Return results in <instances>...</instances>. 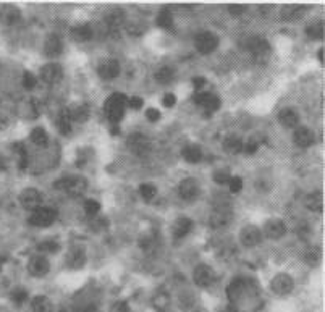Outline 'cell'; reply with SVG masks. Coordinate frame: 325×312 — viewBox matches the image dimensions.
<instances>
[{"label": "cell", "mask_w": 325, "mask_h": 312, "mask_svg": "<svg viewBox=\"0 0 325 312\" xmlns=\"http://www.w3.org/2000/svg\"><path fill=\"white\" fill-rule=\"evenodd\" d=\"M57 190H60L71 198H79L86 191V180L83 176H66L63 180H58L55 183Z\"/></svg>", "instance_id": "1"}, {"label": "cell", "mask_w": 325, "mask_h": 312, "mask_svg": "<svg viewBox=\"0 0 325 312\" xmlns=\"http://www.w3.org/2000/svg\"><path fill=\"white\" fill-rule=\"evenodd\" d=\"M127 97L123 94L116 93L113 96H110L105 102V113H107V118L110 120L112 123H118L123 118V113H125V107H127Z\"/></svg>", "instance_id": "2"}, {"label": "cell", "mask_w": 325, "mask_h": 312, "mask_svg": "<svg viewBox=\"0 0 325 312\" xmlns=\"http://www.w3.org/2000/svg\"><path fill=\"white\" fill-rule=\"evenodd\" d=\"M57 220V210L49 209V207H39L32 212V215L29 217V224L32 227H51L54 221Z\"/></svg>", "instance_id": "3"}, {"label": "cell", "mask_w": 325, "mask_h": 312, "mask_svg": "<svg viewBox=\"0 0 325 312\" xmlns=\"http://www.w3.org/2000/svg\"><path fill=\"white\" fill-rule=\"evenodd\" d=\"M40 201H43V194H40L34 188H26L20 193V204L24 210H32L39 209Z\"/></svg>", "instance_id": "4"}, {"label": "cell", "mask_w": 325, "mask_h": 312, "mask_svg": "<svg viewBox=\"0 0 325 312\" xmlns=\"http://www.w3.org/2000/svg\"><path fill=\"white\" fill-rule=\"evenodd\" d=\"M293 278H291L288 274H278V275H275L273 277V280L270 282V290L275 293V294H278V296H285V294L291 293V290H293Z\"/></svg>", "instance_id": "5"}, {"label": "cell", "mask_w": 325, "mask_h": 312, "mask_svg": "<svg viewBox=\"0 0 325 312\" xmlns=\"http://www.w3.org/2000/svg\"><path fill=\"white\" fill-rule=\"evenodd\" d=\"M194 42H196V49L201 54H211L215 51L217 46H219V39H217V36L212 34V32L206 31L196 36Z\"/></svg>", "instance_id": "6"}, {"label": "cell", "mask_w": 325, "mask_h": 312, "mask_svg": "<svg viewBox=\"0 0 325 312\" xmlns=\"http://www.w3.org/2000/svg\"><path fill=\"white\" fill-rule=\"evenodd\" d=\"M239 240H241V244L246 246V248H253V246L259 244L261 240H262V233L261 230L254 227V225H246L241 228L239 232Z\"/></svg>", "instance_id": "7"}, {"label": "cell", "mask_w": 325, "mask_h": 312, "mask_svg": "<svg viewBox=\"0 0 325 312\" xmlns=\"http://www.w3.org/2000/svg\"><path fill=\"white\" fill-rule=\"evenodd\" d=\"M246 47H248V51L259 60L261 59H267L269 54H270V46H269L267 40L262 39V37H251L248 40Z\"/></svg>", "instance_id": "8"}, {"label": "cell", "mask_w": 325, "mask_h": 312, "mask_svg": "<svg viewBox=\"0 0 325 312\" xmlns=\"http://www.w3.org/2000/svg\"><path fill=\"white\" fill-rule=\"evenodd\" d=\"M63 71L62 67L58 63H47L40 70V79L44 81L46 84H57L58 81L62 79Z\"/></svg>", "instance_id": "9"}, {"label": "cell", "mask_w": 325, "mask_h": 312, "mask_svg": "<svg viewBox=\"0 0 325 312\" xmlns=\"http://www.w3.org/2000/svg\"><path fill=\"white\" fill-rule=\"evenodd\" d=\"M178 194H180V198L185 201H194L199 196V183L194 178L183 180L178 186Z\"/></svg>", "instance_id": "10"}, {"label": "cell", "mask_w": 325, "mask_h": 312, "mask_svg": "<svg viewBox=\"0 0 325 312\" xmlns=\"http://www.w3.org/2000/svg\"><path fill=\"white\" fill-rule=\"evenodd\" d=\"M231 220H233L231 209L230 207H220V209H215L212 212V215L209 218V224L212 228H223V227H227Z\"/></svg>", "instance_id": "11"}, {"label": "cell", "mask_w": 325, "mask_h": 312, "mask_svg": "<svg viewBox=\"0 0 325 312\" xmlns=\"http://www.w3.org/2000/svg\"><path fill=\"white\" fill-rule=\"evenodd\" d=\"M285 232H287V225L285 221L280 218H272L264 225V235L267 236L269 240H280V238L285 235Z\"/></svg>", "instance_id": "12"}, {"label": "cell", "mask_w": 325, "mask_h": 312, "mask_svg": "<svg viewBox=\"0 0 325 312\" xmlns=\"http://www.w3.org/2000/svg\"><path fill=\"white\" fill-rule=\"evenodd\" d=\"M194 102L197 105L204 107V109L207 110V113H212L215 110H219V107H220V99L215 94H211V93H197V94H194Z\"/></svg>", "instance_id": "13"}, {"label": "cell", "mask_w": 325, "mask_h": 312, "mask_svg": "<svg viewBox=\"0 0 325 312\" xmlns=\"http://www.w3.org/2000/svg\"><path fill=\"white\" fill-rule=\"evenodd\" d=\"M194 283L197 286H209L215 280V272L209 265H197L194 269Z\"/></svg>", "instance_id": "14"}, {"label": "cell", "mask_w": 325, "mask_h": 312, "mask_svg": "<svg viewBox=\"0 0 325 312\" xmlns=\"http://www.w3.org/2000/svg\"><path fill=\"white\" fill-rule=\"evenodd\" d=\"M128 147L135 154L144 155V154H147L149 149H151V141H149L146 136L136 133V135H133V136L128 138Z\"/></svg>", "instance_id": "15"}, {"label": "cell", "mask_w": 325, "mask_h": 312, "mask_svg": "<svg viewBox=\"0 0 325 312\" xmlns=\"http://www.w3.org/2000/svg\"><path fill=\"white\" fill-rule=\"evenodd\" d=\"M307 10H309V8L306 5H285L280 12V18L283 21H296L299 18H303Z\"/></svg>", "instance_id": "16"}, {"label": "cell", "mask_w": 325, "mask_h": 312, "mask_svg": "<svg viewBox=\"0 0 325 312\" xmlns=\"http://www.w3.org/2000/svg\"><path fill=\"white\" fill-rule=\"evenodd\" d=\"M118 75H120V63L116 60L108 59L99 65V76L102 79H107V81L115 79Z\"/></svg>", "instance_id": "17"}, {"label": "cell", "mask_w": 325, "mask_h": 312, "mask_svg": "<svg viewBox=\"0 0 325 312\" xmlns=\"http://www.w3.org/2000/svg\"><path fill=\"white\" fill-rule=\"evenodd\" d=\"M20 16H21V12L18 10V7L10 4L0 7V21L7 24V26H12V24L18 23Z\"/></svg>", "instance_id": "18"}, {"label": "cell", "mask_w": 325, "mask_h": 312, "mask_svg": "<svg viewBox=\"0 0 325 312\" xmlns=\"http://www.w3.org/2000/svg\"><path fill=\"white\" fill-rule=\"evenodd\" d=\"M49 269H51V265H49V260H47L46 257H43V256H34V257L29 259L28 270H29L31 275H34V277H44V275L49 272Z\"/></svg>", "instance_id": "19"}, {"label": "cell", "mask_w": 325, "mask_h": 312, "mask_svg": "<svg viewBox=\"0 0 325 312\" xmlns=\"http://www.w3.org/2000/svg\"><path fill=\"white\" fill-rule=\"evenodd\" d=\"M248 290V283L243 280V278H236V280H233L230 285H228V290H227V294L230 301H238L243 298V294L246 293Z\"/></svg>", "instance_id": "20"}, {"label": "cell", "mask_w": 325, "mask_h": 312, "mask_svg": "<svg viewBox=\"0 0 325 312\" xmlns=\"http://www.w3.org/2000/svg\"><path fill=\"white\" fill-rule=\"evenodd\" d=\"M293 143L299 147H309L314 143V133L309 128H298L293 133Z\"/></svg>", "instance_id": "21"}, {"label": "cell", "mask_w": 325, "mask_h": 312, "mask_svg": "<svg viewBox=\"0 0 325 312\" xmlns=\"http://www.w3.org/2000/svg\"><path fill=\"white\" fill-rule=\"evenodd\" d=\"M63 51V44L58 36L55 34H51L47 39H46V44H44V54L47 57H57L60 55Z\"/></svg>", "instance_id": "22"}, {"label": "cell", "mask_w": 325, "mask_h": 312, "mask_svg": "<svg viewBox=\"0 0 325 312\" xmlns=\"http://www.w3.org/2000/svg\"><path fill=\"white\" fill-rule=\"evenodd\" d=\"M86 262V256H85V251L79 249V248H73L68 256H66V265L70 269H81L85 265Z\"/></svg>", "instance_id": "23"}, {"label": "cell", "mask_w": 325, "mask_h": 312, "mask_svg": "<svg viewBox=\"0 0 325 312\" xmlns=\"http://www.w3.org/2000/svg\"><path fill=\"white\" fill-rule=\"evenodd\" d=\"M71 37L76 40V42H88V40L93 37V28L91 24H78L71 29Z\"/></svg>", "instance_id": "24"}, {"label": "cell", "mask_w": 325, "mask_h": 312, "mask_svg": "<svg viewBox=\"0 0 325 312\" xmlns=\"http://www.w3.org/2000/svg\"><path fill=\"white\" fill-rule=\"evenodd\" d=\"M278 121L285 128H296L299 121V115L293 109H285L278 113Z\"/></svg>", "instance_id": "25"}, {"label": "cell", "mask_w": 325, "mask_h": 312, "mask_svg": "<svg viewBox=\"0 0 325 312\" xmlns=\"http://www.w3.org/2000/svg\"><path fill=\"white\" fill-rule=\"evenodd\" d=\"M68 112H70L71 121L74 120V121L85 123L89 118V107L86 104H74L70 107Z\"/></svg>", "instance_id": "26"}, {"label": "cell", "mask_w": 325, "mask_h": 312, "mask_svg": "<svg viewBox=\"0 0 325 312\" xmlns=\"http://www.w3.org/2000/svg\"><path fill=\"white\" fill-rule=\"evenodd\" d=\"M191 228H193V221H191V218L181 217V218H178V220L173 224V236H175V238H183V236H186V235L191 232Z\"/></svg>", "instance_id": "27"}, {"label": "cell", "mask_w": 325, "mask_h": 312, "mask_svg": "<svg viewBox=\"0 0 325 312\" xmlns=\"http://www.w3.org/2000/svg\"><path fill=\"white\" fill-rule=\"evenodd\" d=\"M304 204H306V207L309 210H312V212H322V209H323V196H322V193L315 191L312 194H307Z\"/></svg>", "instance_id": "28"}, {"label": "cell", "mask_w": 325, "mask_h": 312, "mask_svg": "<svg viewBox=\"0 0 325 312\" xmlns=\"http://www.w3.org/2000/svg\"><path fill=\"white\" fill-rule=\"evenodd\" d=\"M57 128L62 135H70L71 131V117L68 109H63L57 117Z\"/></svg>", "instance_id": "29"}, {"label": "cell", "mask_w": 325, "mask_h": 312, "mask_svg": "<svg viewBox=\"0 0 325 312\" xmlns=\"http://www.w3.org/2000/svg\"><path fill=\"white\" fill-rule=\"evenodd\" d=\"M183 157L189 163H197L202 159V151L197 144H189L183 149Z\"/></svg>", "instance_id": "30"}, {"label": "cell", "mask_w": 325, "mask_h": 312, "mask_svg": "<svg viewBox=\"0 0 325 312\" xmlns=\"http://www.w3.org/2000/svg\"><path fill=\"white\" fill-rule=\"evenodd\" d=\"M223 149L227 154H238L243 151V141L239 136H228L223 141Z\"/></svg>", "instance_id": "31"}, {"label": "cell", "mask_w": 325, "mask_h": 312, "mask_svg": "<svg viewBox=\"0 0 325 312\" xmlns=\"http://www.w3.org/2000/svg\"><path fill=\"white\" fill-rule=\"evenodd\" d=\"M32 312H52V302L47 296H36L32 299Z\"/></svg>", "instance_id": "32"}, {"label": "cell", "mask_w": 325, "mask_h": 312, "mask_svg": "<svg viewBox=\"0 0 325 312\" xmlns=\"http://www.w3.org/2000/svg\"><path fill=\"white\" fill-rule=\"evenodd\" d=\"M306 34H307V37L315 39V40L323 39V36H325V24H323V21H317L314 24H309V26L306 28Z\"/></svg>", "instance_id": "33"}, {"label": "cell", "mask_w": 325, "mask_h": 312, "mask_svg": "<svg viewBox=\"0 0 325 312\" xmlns=\"http://www.w3.org/2000/svg\"><path fill=\"white\" fill-rule=\"evenodd\" d=\"M105 23H107V26L110 28V31L118 29L123 24V12L121 10H113L112 13H108L105 16Z\"/></svg>", "instance_id": "34"}, {"label": "cell", "mask_w": 325, "mask_h": 312, "mask_svg": "<svg viewBox=\"0 0 325 312\" xmlns=\"http://www.w3.org/2000/svg\"><path fill=\"white\" fill-rule=\"evenodd\" d=\"M157 24L164 29H173V16H172V12L167 7L162 8L159 16H157Z\"/></svg>", "instance_id": "35"}, {"label": "cell", "mask_w": 325, "mask_h": 312, "mask_svg": "<svg viewBox=\"0 0 325 312\" xmlns=\"http://www.w3.org/2000/svg\"><path fill=\"white\" fill-rule=\"evenodd\" d=\"M262 141H264V136L262 135H254V136H251L246 141V144H243V151L246 152V154H254L257 149L261 147V144H262Z\"/></svg>", "instance_id": "36"}, {"label": "cell", "mask_w": 325, "mask_h": 312, "mask_svg": "<svg viewBox=\"0 0 325 312\" xmlns=\"http://www.w3.org/2000/svg\"><path fill=\"white\" fill-rule=\"evenodd\" d=\"M152 304H154V307L159 310V312H165L167 309H169V306H170V296L167 293H164V291L157 293L155 296H154V299H152Z\"/></svg>", "instance_id": "37"}, {"label": "cell", "mask_w": 325, "mask_h": 312, "mask_svg": "<svg viewBox=\"0 0 325 312\" xmlns=\"http://www.w3.org/2000/svg\"><path fill=\"white\" fill-rule=\"evenodd\" d=\"M139 194L144 201H152L157 196V188L152 183H143L139 186Z\"/></svg>", "instance_id": "38"}, {"label": "cell", "mask_w": 325, "mask_h": 312, "mask_svg": "<svg viewBox=\"0 0 325 312\" xmlns=\"http://www.w3.org/2000/svg\"><path fill=\"white\" fill-rule=\"evenodd\" d=\"M175 76V71L172 67H162L159 71L155 73V79L159 81L160 84H167V83H170V81L173 79Z\"/></svg>", "instance_id": "39"}, {"label": "cell", "mask_w": 325, "mask_h": 312, "mask_svg": "<svg viewBox=\"0 0 325 312\" xmlns=\"http://www.w3.org/2000/svg\"><path fill=\"white\" fill-rule=\"evenodd\" d=\"M320 259H322V251L319 248L307 249L306 256H304V260H306L307 265H317L319 262H320Z\"/></svg>", "instance_id": "40"}, {"label": "cell", "mask_w": 325, "mask_h": 312, "mask_svg": "<svg viewBox=\"0 0 325 312\" xmlns=\"http://www.w3.org/2000/svg\"><path fill=\"white\" fill-rule=\"evenodd\" d=\"M31 141L37 146H46L47 144V133L44 128H34L31 133Z\"/></svg>", "instance_id": "41"}, {"label": "cell", "mask_w": 325, "mask_h": 312, "mask_svg": "<svg viewBox=\"0 0 325 312\" xmlns=\"http://www.w3.org/2000/svg\"><path fill=\"white\" fill-rule=\"evenodd\" d=\"M99 210H101V204H99L97 201L94 199H88L85 202V212H86V215L88 217H96Z\"/></svg>", "instance_id": "42"}, {"label": "cell", "mask_w": 325, "mask_h": 312, "mask_svg": "<svg viewBox=\"0 0 325 312\" xmlns=\"http://www.w3.org/2000/svg\"><path fill=\"white\" fill-rule=\"evenodd\" d=\"M13 149L20 154V168L24 170L28 167V152L21 144H13Z\"/></svg>", "instance_id": "43"}, {"label": "cell", "mask_w": 325, "mask_h": 312, "mask_svg": "<svg viewBox=\"0 0 325 312\" xmlns=\"http://www.w3.org/2000/svg\"><path fill=\"white\" fill-rule=\"evenodd\" d=\"M230 178H231V175L228 173L227 170H217L214 173V182L217 185H228Z\"/></svg>", "instance_id": "44"}, {"label": "cell", "mask_w": 325, "mask_h": 312, "mask_svg": "<svg viewBox=\"0 0 325 312\" xmlns=\"http://www.w3.org/2000/svg\"><path fill=\"white\" fill-rule=\"evenodd\" d=\"M37 84V78L32 75L31 71H24L23 73V86L26 89H34Z\"/></svg>", "instance_id": "45"}, {"label": "cell", "mask_w": 325, "mask_h": 312, "mask_svg": "<svg viewBox=\"0 0 325 312\" xmlns=\"http://www.w3.org/2000/svg\"><path fill=\"white\" fill-rule=\"evenodd\" d=\"M28 299V293L24 291L23 288H16V290H13V293H12V301L15 302V304H18V306H21L24 301Z\"/></svg>", "instance_id": "46"}, {"label": "cell", "mask_w": 325, "mask_h": 312, "mask_svg": "<svg viewBox=\"0 0 325 312\" xmlns=\"http://www.w3.org/2000/svg\"><path fill=\"white\" fill-rule=\"evenodd\" d=\"M39 251L43 252H51V254H55L58 249H60V246H58L55 241H43L39 246H37Z\"/></svg>", "instance_id": "47"}, {"label": "cell", "mask_w": 325, "mask_h": 312, "mask_svg": "<svg viewBox=\"0 0 325 312\" xmlns=\"http://www.w3.org/2000/svg\"><path fill=\"white\" fill-rule=\"evenodd\" d=\"M228 185H230V191L231 193H239L241 188H243V180H241L239 176H231Z\"/></svg>", "instance_id": "48"}, {"label": "cell", "mask_w": 325, "mask_h": 312, "mask_svg": "<svg viewBox=\"0 0 325 312\" xmlns=\"http://www.w3.org/2000/svg\"><path fill=\"white\" fill-rule=\"evenodd\" d=\"M143 104H144V101L141 99V97H138V96H133V97H130V99L127 101V105L130 107V109H133V110H139L141 107H143Z\"/></svg>", "instance_id": "49"}, {"label": "cell", "mask_w": 325, "mask_h": 312, "mask_svg": "<svg viewBox=\"0 0 325 312\" xmlns=\"http://www.w3.org/2000/svg\"><path fill=\"white\" fill-rule=\"evenodd\" d=\"M228 12L231 16H241L246 12V5H239V4H233L228 7Z\"/></svg>", "instance_id": "50"}, {"label": "cell", "mask_w": 325, "mask_h": 312, "mask_svg": "<svg viewBox=\"0 0 325 312\" xmlns=\"http://www.w3.org/2000/svg\"><path fill=\"white\" fill-rule=\"evenodd\" d=\"M110 312H130V306L125 301H118L112 306Z\"/></svg>", "instance_id": "51"}, {"label": "cell", "mask_w": 325, "mask_h": 312, "mask_svg": "<svg viewBox=\"0 0 325 312\" xmlns=\"http://www.w3.org/2000/svg\"><path fill=\"white\" fill-rule=\"evenodd\" d=\"M146 117L149 121H159L160 120V112L157 109H147L146 110Z\"/></svg>", "instance_id": "52"}, {"label": "cell", "mask_w": 325, "mask_h": 312, "mask_svg": "<svg viewBox=\"0 0 325 312\" xmlns=\"http://www.w3.org/2000/svg\"><path fill=\"white\" fill-rule=\"evenodd\" d=\"M164 105L165 107H173L175 105V102H177V97H175L172 93H167L165 96H164Z\"/></svg>", "instance_id": "53"}, {"label": "cell", "mask_w": 325, "mask_h": 312, "mask_svg": "<svg viewBox=\"0 0 325 312\" xmlns=\"http://www.w3.org/2000/svg\"><path fill=\"white\" fill-rule=\"evenodd\" d=\"M206 84V79L204 78H193V86H194V89H201L202 86Z\"/></svg>", "instance_id": "54"}, {"label": "cell", "mask_w": 325, "mask_h": 312, "mask_svg": "<svg viewBox=\"0 0 325 312\" xmlns=\"http://www.w3.org/2000/svg\"><path fill=\"white\" fill-rule=\"evenodd\" d=\"M319 60H320L322 63H325V49H323V47L319 49Z\"/></svg>", "instance_id": "55"}, {"label": "cell", "mask_w": 325, "mask_h": 312, "mask_svg": "<svg viewBox=\"0 0 325 312\" xmlns=\"http://www.w3.org/2000/svg\"><path fill=\"white\" fill-rule=\"evenodd\" d=\"M81 312H97V310H96V307H94V306H86V307L83 309Z\"/></svg>", "instance_id": "56"}, {"label": "cell", "mask_w": 325, "mask_h": 312, "mask_svg": "<svg viewBox=\"0 0 325 312\" xmlns=\"http://www.w3.org/2000/svg\"><path fill=\"white\" fill-rule=\"evenodd\" d=\"M0 267H2V264H0Z\"/></svg>", "instance_id": "57"}]
</instances>
